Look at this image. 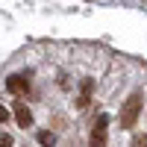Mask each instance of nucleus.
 <instances>
[{"label": "nucleus", "instance_id": "nucleus-9", "mask_svg": "<svg viewBox=\"0 0 147 147\" xmlns=\"http://www.w3.org/2000/svg\"><path fill=\"white\" fill-rule=\"evenodd\" d=\"M6 121H9V109L0 106V124H6Z\"/></svg>", "mask_w": 147, "mask_h": 147}, {"label": "nucleus", "instance_id": "nucleus-4", "mask_svg": "<svg viewBox=\"0 0 147 147\" xmlns=\"http://www.w3.org/2000/svg\"><path fill=\"white\" fill-rule=\"evenodd\" d=\"M12 112H15V121H18L21 129H30L32 127V112L24 106V100H12Z\"/></svg>", "mask_w": 147, "mask_h": 147}, {"label": "nucleus", "instance_id": "nucleus-7", "mask_svg": "<svg viewBox=\"0 0 147 147\" xmlns=\"http://www.w3.org/2000/svg\"><path fill=\"white\" fill-rule=\"evenodd\" d=\"M132 147H147V136H144V132H141V136H136V138H132Z\"/></svg>", "mask_w": 147, "mask_h": 147}, {"label": "nucleus", "instance_id": "nucleus-3", "mask_svg": "<svg viewBox=\"0 0 147 147\" xmlns=\"http://www.w3.org/2000/svg\"><path fill=\"white\" fill-rule=\"evenodd\" d=\"M6 88L15 94V97H24L30 91V80L24 77V74H12V77H6Z\"/></svg>", "mask_w": 147, "mask_h": 147}, {"label": "nucleus", "instance_id": "nucleus-2", "mask_svg": "<svg viewBox=\"0 0 147 147\" xmlns=\"http://www.w3.org/2000/svg\"><path fill=\"white\" fill-rule=\"evenodd\" d=\"M109 141V115H97L94 121V129H91V138H88V147H106Z\"/></svg>", "mask_w": 147, "mask_h": 147}, {"label": "nucleus", "instance_id": "nucleus-6", "mask_svg": "<svg viewBox=\"0 0 147 147\" xmlns=\"http://www.w3.org/2000/svg\"><path fill=\"white\" fill-rule=\"evenodd\" d=\"M38 144L53 147V144H56V136H53V132H47V129H41V132H38Z\"/></svg>", "mask_w": 147, "mask_h": 147}, {"label": "nucleus", "instance_id": "nucleus-5", "mask_svg": "<svg viewBox=\"0 0 147 147\" xmlns=\"http://www.w3.org/2000/svg\"><path fill=\"white\" fill-rule=\"evenodd\" d=\"M91 88H94V80H91V77H85V80H82V85H80V100H77V106H80V109L88 106V100H91Z\"/></svg>", "mask_w": 147, "mask_h": 147}, {"label": "nucleus", "instance_id": "nucleus-1", "mask_svg": "<svg viewBox=\"0 0 147 147\" xmlns=\"http://www.w3.org/2000/svg\"><path fill=\"white\" fill-rule=\"evenodd\" d=\"M141 103H144V94L141 91H132L127 100H124V106H121V127L124 129H132L138 124V115H141Z\"/></svg>", "mask_w": 147, "mask_h": 147}, {"label": "nucleus", "instance_id": "nucleus-8", "mask_svg": "<svg viewBox=\"0 0 147 147\" xmlns=\"http://www.w3.org/2000/svg\"><path fill=\"white\" fill-rule=\"evenodd\" d=\"M0 147H12V136L9 132H0Z\"/></svg>", "mask_w": 147, "mask_h": 147}]
</instances>
